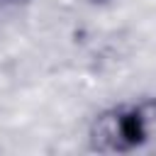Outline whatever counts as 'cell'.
Wrapping results in <instances>:
<instances>
[{
  "instance_id": "3",
  "label": "cell",
  "mask_w": 156,
  "mask_h": 156,
  "mask_svg": "<svg viewBox=\"0 0 156 156\" xmlns=\"http://www.w3.org/2000/svg\"><path fill=\"white\" fill-rule=\"evenodd\" d=\"M93 2H105V0H93Z\"/></svg>"
},
{
  "instance_id": "2",
  "label": "cell",
  "mask_w": 156,
  "mask_h": 156,
  "mask_svg": "<svg viewBox=\"0 0 156 156\" xmlns=\"http://www.w3.org/2000/svg\"><path fill=\"white\" fill-rule=\"evenodd\" d=\"M20 2H27V0H0V17H2L5 12H10L12 7H17Z\"/></svg>"
},
{
  "instance_id": "1",
  "label": "cell",
  "mask_w": 156,
  "mask_h": 156,
  "mask_svg": "<svg viewBox=\"0 0 156 156\" xmlns=\"http://www.w3.org/2000/svg\"><path fill=\"white\" fill-rule=\"evenodd\" d=\"M156 134V100L112 107L90 124V146L105 154H124L144 146Z\"/></svg>"
}]
</instances>
